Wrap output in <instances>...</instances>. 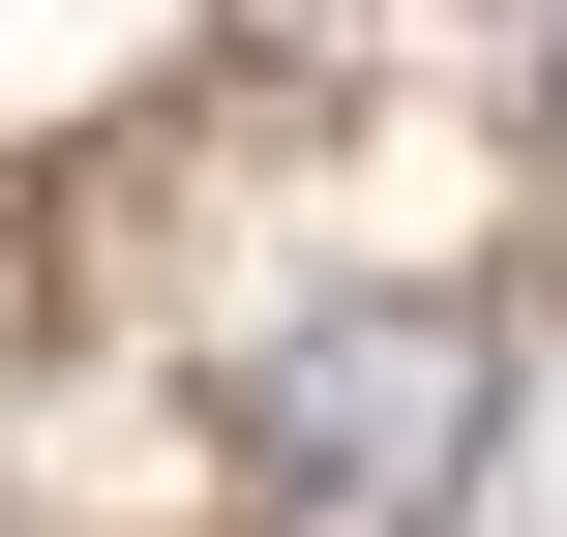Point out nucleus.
Here are the masks:
<instances>
[{
	"mask_svg": "<svg viewBox=\"0 0 567 537\" xmlns=\"http://www.w3.org/2000/svg\"><path fill=\"white\" fill-rule=\"evenodd\" d=\"M478 419H508V329L478 299H359V329H299L269 359V537H419L449 478H478Z\"/></svg>",
	"mask_w": 567,
	"mask_h": 537,
	"instance_id": "f257e3e1",
	"label": "nucleus"
}]
</instances>
